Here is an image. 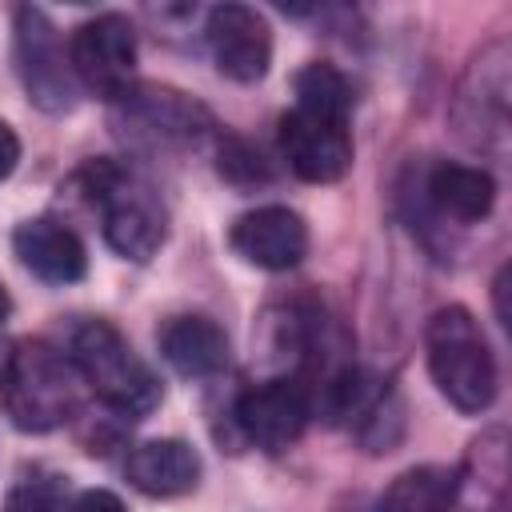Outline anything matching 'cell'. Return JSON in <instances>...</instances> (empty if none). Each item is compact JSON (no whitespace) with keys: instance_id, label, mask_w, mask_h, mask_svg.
Wrapping results in <instances>:
<instances>
[{"instance_id":"obj_3","label":"cell","mask_w":512,"mask_h":512,"mask_svg":"<svg viewBox=\"0 0 512 512\" xmlns=\"http://www.w3.org/2000/svg\"><path fill=\"white\" fill-rule=\"evenodd\" d=\"M424 360L436 392L464 416H480L496 400V356L484 328L464 304H444L424 324Z\"/></svg>"},{"instance_id":"obj_6","label":"cell","mask_w":512,"mask_h":512,"mask_svg":"<svg viewBox=\"0 0 512 512\" xmlns=\"http://www.w3.org/2000/svg\"><path fill=\"white\" fill-rule=\"evenodd\" d=\"M16 72L20 84L28 92V100L48 112V116H64L76 108V76L68 64V48L56 32V24L48 20L44 8L36 4H20L16 8Z\"/></svg>"},{"instance_id":"obj_15","label":"cell","mask_w":512,"mask_h":512,"mask_svg":"<svg viewBox=\"0 0 512 512\" xmlns=\"http://www.w3.org/2000/svg\"><path fill=\"white\" fill-rule=\"evenodd\" d=\"M160 356L188 380H208L228 368V332L212 316H172L160 328Z\"/></svg>"},{"instance_id":"obj_12","label":"cell","mask_w":512,"mask_h":512,"mask_svg":"<svg viewBox=\"0 0 512 512\" xmlns=\"http://www.w3.org/2000/svg\"><path fill=\"white\" fill-rule=\"evenodd\" d=\"M228 248L264 272H288L308 256V224L288 204H260L228 224Z\"/></svg>"},{"instance_id":"obj_2","label":"cell","mask_w":512,"mask_h":512,"mask_svg":"<svg viewBox=\"0 0 512 512\" xmlns=\"http://www.w3.org/2000/svg\"><path fill=\"white\" fill-rule=\"evenodd\" d=\"M76 184L88 196V204L100 212L104 240L116 256L132 264H148L160 252L168 236V212L156 188L136 168H128L124 160L100 156L76 172Z\"/></svg>"},{"instance_id":"obj_16","label":"cell","mask_w":512,"mask_h":512,"mask_svg":"<svg viewBox=\"0 0 512 512\" xmlns=\"http://www.w3.org/2000/svg\"><path fill=\"white\" fill-rule=\"evenodd\" d=\"M428 204L456 224H480L496 208V180L480 164H456L440 160L424 180Z\"/></svg>"},{"instance_id":"obj_5","label":"cell","mask_w":512,"mask_h":512,"mask_svg":"<svg viewBox=\"0 0 512 512\" xmlns=\"http://www.w3.org/2000/svg\"><path fill=\"white\" fill-rule=\"evenodd\" d=\"M508 100H512V52H508V40H488L468 60L452 100V124L460 140L480 152H504Z\"/></svg>"},{"instance_id":"obj_13","label":"cell","mask_w":512,"mask_h":512,"mask_svg":"<svg viewBox=\"0 0 512 512\" xmlns=\"http://www.w3.org/2000/svg\"><path fill=\"white\" fill-rule=\"evenodd\" d=\"M12 252L44 284H76L88 272L84 240L56 216L20 220L12 232Z\"/></svg>"},{"instance_id":"obj_11","label":"cell","mask_w":512,"mask_h":512,"mask_svg":"<svg viewBox=\"0 0 512 512\" xmlns=\"http://www.w3.org/2000/svg\"><path fill=\"white\" fill-rule=\"evenodd\" d=\"M116 104H120V124L132 136H144L156 144L200 140L216 128L212 112L200 100H192L188 92L168 88V84H132L128 96H120Z\"/></svg>"},{"instance_id":"obj_25","label":"cell","mask_w":512,"mask_h":512,"mask_svg":"<svg viewBox=\"0 0 512 512\" xmlns=\"http://www.w3.org/2000/svg\"><path fill=\"white\" fill-rule=\"evenodd\" d=\"M8 312H12V300H8V292H4V284H0V324L8 320Z\"/></svg>"},{"instance_id":"obj_23","label":"cell","mask_w":512,"mask_h":512,"mask_svg":"<svg viewBox=\"0 0 512 512\" xmlns=\"http://www.w3.org/2000/svg\"><path fill=\"white\" fill-rule=\"evenodd\" d=\"M16 164H20V136L12 132V124L0 120V184L16 172Z\"/></svg>"},{"instance_id":"obj_24","label":"cell","mask_w":512,"mask_h":512,"mask_svg":"<svg viewBox=\"0 0 512 512\" xmlns=\"http://www.w3.org/2000/svg\"><path fill=\"white\" fill-rule=\"evenodd\" d=\"M508 280H512V268L500 264V272H496V280H492V304H496V320H500L504 328L512 324V312H508Z\"/></svg>"},{"instance_id":"obj_17","label":"cell","mask_w":512,"mask_h":512,"mask_svg":"<svg viewBox=\"0 0 512 512\" xmlns=\"http://www.w3.org/2000/svg\"><path fill=\"white\" fill-rule=\"evenodd\" d=\"M456 492H480V512H500L508 492V432L484 428L464 456V468H456Z\"/></svg>"},{"instance_id":"obj_1","label":"cell","mask_w":512,"mask_h":512,"mask_svg":"<svg viewBox=\"0 0 512 512\" xmlns=\"http://www.w3.org/2000/svg\"><path fill=\"white\" fill-rule=\"evenodd\" d=\"M0 404L16 432H52L80 408V376L68 352L48 340H12L0 360Z\"/></svg>"},{"instance_id":"obj_22","label":"cell","mask_w":512,"mask_h":512,"mask_svg":"<svg viewBox=\"0 0 512 512\" xmlns=\"http://www.w3.org/2000/svg\"><path fill=\"white\" fill-rule=\"evenodd\" d=\"M76 512H128V508H124V500H120L116 492H108V488H88V492L76 496Z\"/></svg>"},{"instance_id":"obj_20","label":"cell","mask_w":512,"mask_h":512,"mask_svg":"<svg viewBox=\"0 0 512 512\" xmlns=\"http://www.w3.org/2000/svg\"><path fill=\"white\" fill-rule=\"evenodd\" d=\"M216 172L232 188H256V184H268L276 176V168L260 152V144H252L244 136H220V144H216Z\"/></svg>"},{"instance_id":"obj_9","label":"cell","mask_w":512,"mask_h":512,"mask_svg":"<svg viewBox=\"0 0 512 512\" xmlns=\"http://www.w3.org/2000/svg\"><path fill=\"white\" fill-rule=\"evenodd\" d=\"M232 416L248 444L276 456L304 436L312 420V396L296 376H268L236 396Z\"/></svg>"},{"instance_id":"obj_14","label":"cell","mask_w":512,"mask_h":512,"mask_svg":"<svg viewBox=\"0 0 512 512\" xmlns=\"http://www.w3.org/2000/svg\"><path fill=\"white\" fill-rule=\"evenodd\" d=\"M124 476L136 492L152 496V500H172V496H188L200 476V452L188 440L176 436H156V440H140L128 460H124Z\"/></svg>"},{"instance_id":"obj_4","label":"cell","mask_w":512,"mask_h":512,"mask_svg":"<svg viewBox=\"0 0 512 512\" xmlns=\"http://www.w3.org/2000/svg\"><path fill=\"white\" fill-rule=\"evenodd\" d=\"M68 360L80 384L120 420H144L160 404V380L128 344V336L108 320H84L72 332Z\"/></svg>"},{"instance_id":"obj_10","label":"cell","mask_w":512,"mask_h":512,"mask_svg":"<svg viewBox=\"0 0 512 512\" xmlns=\"http://www.w3.org/2000/svg\"><path fill=\"white\" fill-rule=\"evenodd\" d=\"M204 40L220 76L256 84L272 68V24L248 4H216L204 16Z\"/></svg>"},{"instance_id":"obj_7","label":"cell","mask_w":512,"mask_h":512,"mask_svg":"<svg viewBox=\"0 0 512 512\" xmlns=\"http://www.w3.org/2000/svg\"><path fill=\"white\" fill-rule=\"evenodd\" d=\"M68 64L84 92L116 104L136 84V28L120 12H100L68 36Z\"/></svg>"},{"instance_id":"obj_19","label":"cell","mask_w":512,"mask_h":512,"mask_svg":"<svg viewBox=\"0 0 512 512\" xmlns=\"http://www.w3.org/2000/svg\"><path fill=\"white\" fill-rule=\"evenodd\" d=\"M292 88H296V108L324 112V116H340V120H348V116H352L356 96H352L348 76H344L336 64H324V60L304 64V68L296 72Z\"/></svg>"},{"instance_id":"obj_8","label":"cell","mask_w":512,"mask_h":512,"mask_svg":"<svg viewBox=\"0 0 512 512\" xmlns=\"http://www.w3.org/2000/svg\"><path fill=\"white\" fill-rule=\"evenodd\" d=\"M280 156L288 164L292 176H300L304 184H336L348 176L352 168V132L348 120L340 116H324V112H308L296 108L280 116Z\"/></svg>"},{"instance_id":"obj_21","label":"cell","mask_w":512,"mask_h":512,"mask_svg":"<svg viewBox=\"0 0 512 512\" xmlns=\"http://www.w3.org/2000/svg\"><path fill=\"white\" fill-rule=\"evenodd\" d=\"M0 512H76V492L68 476H24L8 488Z\"/></svg>"},{"instance_id":"obj_18","label":"cell","mask_w":512,"mask_h":512,"mask_svg":"<svg viewBox=\"0 0 512 512\" xmlns=\"http://www.w3.org/2000/svg\"><path fill=\"white\" fill-rule=\"evenodd\" d=\"M460 500L456 468L444 464H416L404 468L372 504V512H448Z\"/></svg>"}]
</instances>
